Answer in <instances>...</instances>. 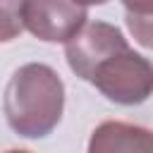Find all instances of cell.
I'll use <instances>...</instances> for the list:
<instances>
[{
    "mask_svg": "<svg viewBox=\"0 0 153 153\" xmlns=\"http://www.w3.org/2000/svg\"><path fill=\"white\" fill-rule=\"evenodd\" d=\"M2 108L14 134L24 139H43L62 120L65 84L50 65H22L7 81Z\"/></svg>",
    "mask_w": 153,
    "mask_h": 153,
    "instance_id": "1",
    "label": "cell"
},
{
    "mask_svg": "<svg viewBox=\"0 0 153 153\" xmlns=\"http://www.w3.org/2000/svg\"><path fill=\"white\" fill-rule=\"evenodd\" d=\"M93 84L108 100L120 105H139L148 100L153 91V67L141 53L124 48L112 57L103 60L91 74Z\"/></svg>",
    "mask_w": 153,
    "mask_h": 153,
    "instance_id": "2",
    "label": "cell"
},
{
    "mask_svg": "<svg viewBox=\"0 0 153 153\" xmlns=\"http://www.w3.org/2000/svg\"><path fill=\"white\" fill-rule=\"evenodd\" d=\"M124 48H129V43L117 26L108 22H86L65 43V57L69 69L79 79L88 81L103 60L112 57L115 53H122Z\"/></svg>",
    "mask_w": 153,
    "mask_h": 153,
    "instance_id": "3",
    "label": "cell"
},
{
    "mask_svg": "<svg viewBox=\"0 0 153 153\" xmlns=\"http://www.w3.org/2000/svg\"><path fill=\"white\" fill-rule=\"evenodd\" d=\"M86 19V7L72 0H22V26L45 43H67Z\"/></svg>",
    "mask_w": 153,
    "mask_h": 153,
    "instance_id": "4",
    "label": "cell"
},
{
    "mask_svg": "<svg viewBox=\"0 0 153 153\" xmlns=\"http://www.w3.org/2000/svg\"><path fill=\"white\" fill-rule=\"evenodd\" d=\"M86 153H153V136L141 124L108 120L91 131Z\"/></svg>",
    "mask_w": 153,
    "mask_h": 153,
    "instance_id": "5",
    "label": "cell"
},
{
    "mask_svg": "<svg viewBox=\"0 0 153 153\" xmlns=\"http://www.w3.org/2000/svg\"><path fill=\"white\" fill-rule=\"evenodd\" d=\"M22 31V0H0V43L14 41Z\"/></svg>",
    "mask_w": 153,
    "mask_h": 153,
    "instance_id": "6",
    "label": "cell"
},
{
    "mask_svg": "<svg viewBox=\"0 0 153 153\" xmlns=\"http://www.w3.org/2000/svg\"><path fill=\"white\" fill-rule=\"evenodd\" d=\"M127 26L134 33V38L141 45H151V17H139V14H127Z\"/></svg>",
    "mask_w": 153,
    "mask_h": 153,
    "instance_id": "7",
    "label": "cell"
},
{
    "mask_svg": "<svg viewBox=\"0 0 153 153\" xmlns=\"http://www.w3.org/2000/svg\"><path fill=\"white\" fill-rule=\"evenodd\" d=\"M127 14H139V17H151L153 0H122Z\"/></svg>",
    "mask_w": 153,
    "mask_h": 153,
    "instance_id": "8",
    "label": "cell"
},
{
    "mask_svg": "<svg viewBox=\"0 0 153 153\" xmlns=\"http://www.w3.org/2000/svg\"><path fill=\"white\" fill-rule=\"evenodd\" d=\"M72 2H76L81 7H88V5H105L108 0H72Z\"/></svg>",
    "mask_w": 153,
    "mask_h": 153,
    "instance_id": "9",
    "label": "cell"
},
{
    "mask_svg": "<svg viewBox=\"0 0 153 153\" xmlns=\"http://www.w3.org/2000/svg\"><path fill=\"white\" fill-rule=\"evenodd\" d=\"M5 153H31V151H24V148H10V151H5Z\"/></svg>",
    "mask_w": 153,
    "mask_h": 153,
    "instance_id": "10",
    "label": "cell"
}]
</instances>
